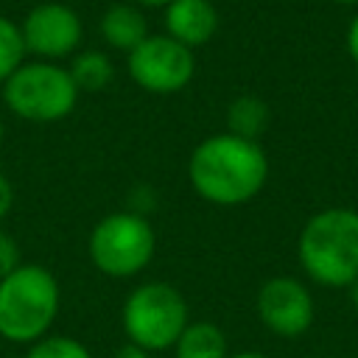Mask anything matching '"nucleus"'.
I'll use <instances>...</instances> for the list:
<instances>
[{"label":"nucleus","mask_w":358,"mask_h":358,"mask_svg":"<svg viewBox=\"0 0 358 358\" xmlns=\"http://www.w3.org/2000/svg\"><path fill=\"white\" fill-rule=\"evenodd\" d=\"M347 288H350V302H352V308L358 310V277H355V280H352Z\"/></svg>","instance_id":"obj_21"},{"label":"nucleus","mask_w":358,"mask_h":358,"mask_svg":"<svg viewBox=\"0 0 358 358\" xmlns=\"http://www.w3.org/2000/svg\"><path fill=\"white\" fill-rule=\"evenodd\" d=\"M176 358H227V336L213 322H187L173 344Z\"/></svg>","instance_id":"obj_12"},{"label":"nucleus","mask_w":358,"mask_h":358,"mask_svg":"<svg viewBox=\"0 0 358 358\" xmlns=\"http://www.w3.org/2000/svg\"><path fill=\"white\" fill-rule=\"evenodd\" d=\"M187 179L204 201L215 207H238L263 190L268 179V159L257 140L224 131L193 148L187 159Z\"/></svg>","instance_id":"obj_1"},{"label":"nucleus","mask_w":358,"mask_h":358,"mask_svg":"<svg viewBox=\"0 0 358 358\" xmlns=\"http://www.w3.org/2000/svg\"><path fill=\"white\" fill-rule=\"evenodd\" d=\"M22 56H25V42H22V31L0 17V84H6V78L22 64Z\"/></svg>","instance_id":"obj_15"},{"label":"nucleus","mask_w":358,"mask_h":358,"mask_svg":"<svg viewBox=\"0 0 358 358\" xmlns=\"http://www.w3.org/2000/svg\"><path fill=\"white\" fill-rule=\"evenodd\" d=\"M257 316L271 333L296 338L313 322V299L299 280L271 277L257 291Z\"/></svg>","instance_id":"obj_8"},{"label":"nucleus","mask_w":358,"mask_h":358,"mask_svg":"<svg viewBox=\"0 0 358 358\" xmlns=\"http://www.w3.org/2000/svg\"><path fill=\"white\" fill-rule=\"evenodd\" d=\"M336 3H358V0H336Z\"/></svg>","instance_id":"obj_25"},{"label":"nucleus","mask_w":358,"mask_h":358,"mask_svg":"<svg viewBox=\"0 0 358 358\" xmlns=\"http://www.w3.org/2000/svg\"><path fill=\"white\" fill-rule=\"evenodd\" d=\"M20 31L25 50L45 59H62L81 42V20L70 6L62 3H42L31 8Z\"/></svg>","instance_id":"obj_9"},{"label":"nucleus","mask_w":358,"mask_h":358,"mask_svg":"<svg viewBox=\"0 0 358 358\" xmlns=\"http://www.w3.org/2000/svg\"><path fill=\"white\" fill-rule=\"evenodd\" d=\"M20 263H22V257H20V246H17L14 235H8L6 229H0V280L6 274H11Z\"/></svg>","instance_id":"obj_17"},{"label":"nucleus","mask_w":358,"mask_h":358,"mask_svg":"<svg viewBox=\"0 0 358 358\" xmlns=\"http://www.w3.org/2000/svg\"><path fill=\"white\" fill-rule=\"evenodd\" d=\"M112 62H109V56L106 53H101V50H87V53H81V56H76L73 59V64H70V78H73V84L78 87V92L84 90V92H98V90H103L109 81H112Z\"/></svg>","instance_id":"obj_14"},{"label":"nucleus","mask_w":358,"mask_h":358,"mask_svg":"<svg viewBox=\"0 0 358 358\" xmlns=\"http://www.w3.org/2000/svg\"><path fill=\"white\" fill-rule=\"evenodd\" d=\"M185 327L187 302L171 282H143L123 302V333L131 344L148 352L173 347Z\"/></svg>","instance_id":"obj_4"},{"label":"nucleus","mask_w":358,"mask_h":358,"mask_svg":"<svg viewBox=\"0 0 358 358\" xmlns=\"http://www.w3.org/2000/svg\"><path fill=\"white\" fill-rule=\"evenodd\" d=\"M196 70L193 50L173 36H145L134 50H129V76L148 92L168 95L190 84Z\"/></svg>","instance_id":"obj_7"},{"label":"nucleus","mask_w":358,"mask_h":358,"mask_svg":"<svg viewBox=\"0 0 358 358\" xmlns=\"http://www.w3.org/2000/svg\"><path fill=\"white\" fill-rule=\"evenodd\" d=\"M157 252L154 227L137 213H109L90 235V260L106 277L140 274Z\"/></svg>","instance_id":"obj_6"},{"label":"nucleus","mask_w":358,"mask_h":358,"mask_svg":"<svg viewBox=\"0 0 358 358\" xmlns=\"http://www.w3.org/2000/svg\"><path fill=\"white\" fill-rule=\"evenodd\" d=\"M134 3H143V6H162V3H171V0H134Z\"/></svg>","instance_id":"obj_23"},{"label":"nucleus","mask_w":358,"mask_h":358,"mask_svg":"<svg viewBox=\"0 0 358 358\" xmlns=\"http://www.w3.org/2000/svg\"><path fill=\"white\" fill-rule=\"evenodd\" d=\"M11 204H14V187H11L8 176L0 171V221L11 213Z\"/></svg>","instance_id":"obj_18"},{"label":"nucleus","mask_w":358,"mask_h":358,"mask_svg":"<svg viewBox=\"0 0 358 358\" xmlns=\"http://www.w3.org/2000/svg\"><path fill=\"white\" fill-rule=\"evenodd\" d=\"M101 34L103 39L117 48V50H134L145 36H148V28H145V17L131 8V6H112L103 20H101Z\"/></svg>","instance_id":"obj_11"},{"label":"nucleus","mask_w":358,"mask_h":358,"mask_svg":"<svg viewBox=\"0 0 358 358\" xmlns=\"http://www.w3.org/2000/svg\"><path fill=\"white\" fill-rule=\"evenodd\" d=\"M0 145H3V120H0Z\"/></svg>","instance_id":"obj_24"},{"label":"nucleus","mask_w":358,"mask_h":358,"mask_svg":"<svg viewBox=\"0 0 358 358\" xmlns=\"http://www.w3.org/2000/svg\"><path fill=\"white\" fill-rule=\"evenodd\" d=\"M112 358H151V352L148 350H143V347H137V344H123Z\"/></svg>","instance_id":"obj_20"},{"label":"nucleus","mask_w":358,"mask_h":358,"mask_svg":"<svg viewBox=\"0 0 358 358\" xmlns=\"http://www.w3.org/2000/svg\"><path fill=\"white\" fill-rule=\"evenodd\" d=\"M227 358H268V355L255 352V350H246V352H232V355H227Z\"/></svg>","instance_id":"obj_22"},{"label":"nucleus","mask_w":358,"mask_h":358,"mask_svg":"<svg viewBox=\"0 0 358 358\" xmlns=\"http://www.w3.org/2000/svg\"><path fill=\"white\" fill-rule=\"evenodd\" d=\"M268 106L257 95H241L227 109V131L243 140H257L268 126Z\"/></svg>","instance_id":"obj_13"},{"label":"nucleus","mask_w":358,"mask_h":358,"mask_svg":"<svg viewBox=\"0 0 358 358\" xmlns=\"http://www.w3.org/2000/svg\"><path fill=\"white\" fill-rule=\"evenodd\" d=\"M6 106L31 123H53L73 112L78 101V87L70 70L50 62L20 64L3 84Z\"/></svg>","instance_id":"obj_5"},{"label":"nucleus","mask_w":358,"mask_h":358,"mask_svg":"<svg viewBox=\"0 0 358 358\" xmlns=\"http://www.w3.org/2000/svg\"><path fill=\"white\" fill-rule=\"evenodd\" d=\"M62 305L56 277L39 263H20L0 280V338L34 344L48 336Z\"/></svg>","instance_id":"obj_3"},{"label":"nucleus","mask_w":358,"mask_h":358,"mask_svg":"<svg viewBox=\"0 0 358 358\" xmlns=\"http://www.w3.org/2000/svg\"><path fill=\"white\" fill-rule=\"evenodd\" d=\"M165 25L168 36L187 48H196L213 39L218 28V14L210 0H171L165 11Z\"/></svg>","instance_id":"obj_10"},{"label":"nucleus","mask_w":358,"mask_h":358,"mask_svg":"<svg viewBox=\"0 0 358 358\" xmlns=\"http://www.w3.org/2000/svg\"><path fill=\"white\" fill-rule=\"evenodd\" d=\"M299 263L310 280L344 288L358 277V213L327 207L308 218L296 246Z\"/></svg>","instance_id":"obj_2"},{"label":"nucleus","mask_w":358,"mask_h":358,"mask_svg":"<svg viewBox=\"0 0 358 358\" xmlns=\"http://www.w3.org/2000/svg\"><path fill=\"white\" fill-rule=\"evenodd\" d=\"M25 358H92V352L73 336H42L28 344Z\"/></svg>","instance_id":"obj_16"},{"label":"nucleus","mask_w":358,"mask_h":358,"mask_svg":"<svg viewBox=\"0 0 358 358\" xmlns=\"http://www.w3.org/2000/svg\"><path fill=\"white\" fill-rule=\"evenodd\" d=\"M347 50H350V56H352L355 64H358V14L352 17V22H350V28H347Z\"/></svg>","instance_id":"obj_19"}]
</instances>
